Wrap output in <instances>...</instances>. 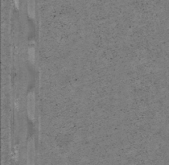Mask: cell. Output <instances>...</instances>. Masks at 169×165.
Instances as JSON below:
<instances>
[{"mask_svg":"<svg viewBox=\"0 0 169 165\" xmlns=\"http://www.w3.org/2000/svg\"><path fill=\"white\" fill-rule=\"evenodd\" d=\"M27 112L28 118L34 120L36 114V95L33 91L30 92L27 98Z\"/></svg>","mask_w":169,"mask_h":165,"instance_id":"cell-1","label":"cell"},{"mask_svg":"<svg viewBox=\"0 0 169 165\" xmlns=\"http://www.w3.org/2000/svg\"><path fill=\"white\" fill-rule=\"evenodd\" d=\"M27 165H35V156H36V148L35 142L31 138L27 143Z\"/></svg>","mask_w":169,"mask_h":165,"instance_id":"cell-2","label":"cell"},{"mask_svg":"<svg viewBox=\"0 0 169 165\" xmlns=\"http://www.w3.org/2000/svg\"><path fill=\"white\" fill-rule=\"evenodd\" d=\"M27 12L31 18L36 16V0H27Z\"/></svg>","mask_w":169,"mask_h":165,"instance_id":"cell-3","label":"cell"},{"mask_svg":"<svg viewBox=\"0 0 169 165\" xmlns=\"http://www.w3.org/2000/svg\"><path fill=\"white\" fill-rule=\"evenodd\" d=\"M28 59L31 64L35 63L36 60V51H35V48L30 47L28 48Z\"/></svg>","mask_w":169,"mask_h":165,"instance_id":"cell-4","label":"cell"},{"mask_svg":"<svg viewBox=\"0 0 169 165\" xmlns=\"http://www.w3.org/2000/svg\"><path fill=\"white\" fill-rule=\"evenodd\" d=\"M15 2H16V7H19V0H15Z\"/></svg>","mask_w":169,"mask_h":165,"instance_id":"cell-5","label":"cell"}]
</instances>
